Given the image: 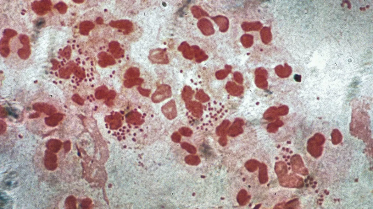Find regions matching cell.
Returning <instances> with one entry per match:
<instances>
[{
    "label": "cell",
    "instance_id": "cell-5",
    "mask_svg": "<svg viewBox=\"0 0 373 209\" xmlns=\"http://www.w3.org/2000/svg\"><path fill=\"white\" fill-rule=\"evenodd\" d=\"M186 159L191 160H185L186 162L189 164L196 165L199 164L200 162V159L198 156H189L186 157Z\"/></svg>",
    "mask_w": 373,
    "mask_h": 209
},
{
    "label": "cell",
    "instance_id": "cell-4",
    "mask_svg": "<svg viewBox=\"0 0 373 209\" xmlns=\"http://www.w3.org/2000/svg\"><path fill=\"white\" fill-rule=\"evenodd\" d=\"M61 144L60 142L57 141H53L49 142L47 144V148L50 151L53 153H57L60 149Z\"/></svg>",
    "mask_w": 373,
    "mask_h": 209
},
{
    "label": "cell",
    "instance_id": "cell-6",
    "mask_svg": "<svg viewBox=\"0 0 373 209\" xmlns=\"http://www.w3.org/2000/svg\"><path fill=\"white\" fill-rule=\"evenodd\" d=\"M65 206L66 208H75V200L72 196H70L67 197L65 201Z\"/></svg>",
    "mask_w": 373,
    "mask_h": 209
},
{
    "label": "cell",
    "instance_id": "cell-3",
    "mask_svg": "<svg viewBox=\"0 0 373 209\" xmlns=\"http://www.w3.org/2000/svg\"><path fill=\"white\" fill-rule=\"evenodd\" d=\"M13 177L8 176L3 181L2 186L4 189H12L17 186L18 183Z\"/></svg>",
    "mask_w": 373,
    "mask_h": 209
},
{
    "label": "cell",
    "instance_id": "cell-7",
    "mask_svg": "<svg viewBox=\"0 0 373 209\" xmlns=\"http://www.w3.org/2000/svg\"><path fill=\"white\" fill-rule=\"evenodd\" d=\"M44 22V20L42 19L38 20L36 23V27H38V28H41L43 26Z\"/></svg>",
    "mask_w": 373,
    "mask_h": 209
},
{
    "label": "cell",
    "instance_id": "cell-8",
    "mask_svg": "<svg viewBox=\"0 0 373 209\" xmlns=\"http://www.w3.org/2000/svg\"><path fill=\"white\" fill-rule=\"evenodd\" d=\"M296 79L297 81H300L301 80V76L300 75H296Z\"/></svg>",
    "mask_w": 373,
    "mask_h": 209
},
{
    "label": "cell",
    "instance_id": "cell-1",
    "mask_svg": "<svg viewBox=\"0 0 373 209\" xmlns=\"http://www.w3.org/2000/svg\"><path fill=\"white\" fill-rule=\"evenodd\" d=\"M57 157L54 153L50 151H46L44 156L45 166L50 171H54L58 166Z\"/></svg>",
    "mask_w": 373,
    "mask_h": 209
},
{
    "label": "cell",
    "instance_id": "cell-2",
    "mask_svg": "<svg viewBox=\"0 0 373 209\" xmlns=\"http://www.w3.org/2000/svg\"><path fill=\"white\" fill-rule=\"evenodd\" d=\"M12 200L8 195L4 193H1L0 208L8 209L12 206Z\"/></svg>",
    "mask_w": 373,
    "mask_h": 209
}]
</instances>
